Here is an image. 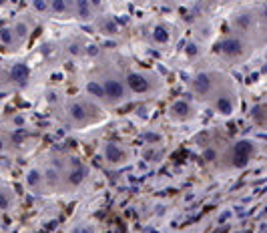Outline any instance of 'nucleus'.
Instances as JSON below:
<instances>
[{
	"label": "nucleus",
	"mask_w": 267,
	"mask_h": 233,
	"mask_svg": "<svg viewBox=\"0 0 267 233\" xmlns=\"http://www.w3.org/2000/svg\"><path fill=\"white\" fill-rule=\"evenodd\" d=\"M261 42H265V36H251V34H241V32H227L223 34L217 44H215V52L231 64H239L243 60H247L257 46H261Z\"/></svg>",
	"instance_id": "nucleus-1"
},
{
	"label": "nucleus",
	"mask_w": 267,
	"mask_h": 233,
	"mask_svg": "<svg viewBox=\"0 0 267 233\" xmlns=\"http://www.w3.org/2000/svg\"><path fill=\"white\" fill-rule=\"evenodd\" d=\"M62 117H64V123L70 129H84V127H92V125L100 123L106 114H104L102 106L92 102L90 98L74 96V98H68L64 102Z\"/></svg>",
	"instance_id": "nucleus-2"
},
{
	"label": "nucleus",
	"mask_w": 267,
	"mask_h": 233,
	"mask_svg": "<svg viewBox=\"0 0 267 233\" xmlns=\"http://www.w3.org/2000/svg\"><path fill=\"white\" fill-rule=\"evenodd\" d=\"M217 114L221 117H231L237 112L239 108V92H237V84L235 80L225 74L223 70H217V78H215V86L207 98V102Z\"/></svg>",
	"instance_id": "nucleus-3"
},
{
	"label": "nucleus",
	"mask_w": 267,
	"mask_h": 233,
	"mask_svg": "<svg viewBox=\"0 0 267 233\" xmlns=\"http://www.w3.org/2000/svg\"><path fill=\"white\" fill-rule=\"evenodd\" d=\"M257 155V145L249 139H237L231 145L223 149L221 155H217V163L223 171H239L245 169Z\"/></svg>",
	"instance_id": "nucleus-4"
},
{
	"label": "nucleus",
	"mask_w": 267,
	"mask_h": 233,
	"mask_svg": "<svg viewBox=\"0 0 267 233\" xmlns=\"http://www.w3.org/2000/svg\"><path fill=\"white\" fill-rule=\"evenodd\" d=\"M86 177H88V167L78 157L62 155L56 193H72V191H76L86 181Z\"/></svg>",
	"instance_id": "nucleus-5"
},
{
	"label": "nucleus",
	"mask_w": 267,
	"mask_h": 233,
	"mask_svg": "<svg viewBox=\"0 0 267 233\" xmlns=\"http://www.w3.org/2000/svg\"><path fill=\"white\" fill-rule=\"evenodd\" d=\"M122 78H124L128 94H135V96H141V98L157 94L163 86L161 78L155 72H149V70H143V68H128V70H124Z\"/></svg>",
	"instance_id": "nucleus-6"
},
{
	"label": "nucleus",
	"mask_w": 267,
	"mask_h": 233,
	"mask_svg": "<svg viewBox=\"0 0 267 233\" xmlns=\"http://www.w3.org/2000/svg\"><path fill=\"white\" fill-rule=\"evenodd\" d=\"M96 78L106 94L108 106H116V104H122L124 100H128L130 94L126 90V84H124V78L120 72H116L114 68H102Z\"/></svg>",
	"instance_id": "nucleus-7"
},
{
	"label": "nucleus",
	"mask_w": 267,
	"mask_h": 233,
	"mask_svg": "<svg viewBox=\"0 0 267 233\" xmlns=\"http://www.w3.org/2000/svg\"><path fill=\"white\" fill-rule=\"evenodd\" d=\"M261 12H265V8L257 10V8H243L239 12L233 14L231 18V26L235 32L241 34H251V36H263L261 34V26H265V18L261 16Z\"/></svg>",
	"instance_id": "nucleus-8"
},
{
	"label": "nucleus",
	"mask_w": 267,
	"mask_h": 233,
	"mask_svg": "<svg viewBox=\"0 0 267 233\" xmlns=\"http://www.w3.org/2000/svg\"><path fill=\"white\" fill-rule=\"evenodd\" d=\"M215 78H217V70H209V68H203V70H197L191 80H189V90L191 94L199 100V102H207L213 86H215Z\"/></svg>",
	"instance_id": "nucleus-9"
},
{
	"label": "nucleus",
	"mask_w": 267,
	"mask_h": 233,
	"mask_svg": "<svg viewBox=\"0 0 267 233\" xmlns=\"http://www.w3.org/2000/svg\"><path fill=\"white\" fill-rule=\"evenodd\" d=\"M100 157L106 165L110 167H120V165H126L128 159H130V151L120 145V143H114V141H108V143H102L100 145Z\"/></svg>",
	"instance_id": "nucleus-10"
},
{
	"label": "nucleus",
	"mask_w": 267,
	"mask_h": 233,
	"mask_svg": "<svg viewBox=\"0 0 267 233\" xmlns=\"http://www.w3.org/2000/svg\"><path fill=\"white\" fill-rule=\"evenodd\" d=\"M167 114H169V119H171L173 123H189V121L195 119L197 112H195V106H193L191 100H187V98H177V100L171 102Z\"/></svg>",
	"instance_id": "nucleus-11"
},
{
	"label": "nucleus",
	"mask_w": 267,
	"mask_h": 233,
	"mask_svg": "<svg viewBox=\"0 0 267 233\" xmlns=\"http://www.w3.org/2000/svg\"><path fill=\"white\" fill-rule=\"evenodd\" d=\"M98 14V4L94 2H72V18L76 20H94Z\"/></svg>",
	"instance_id": "nucleus-12"
},
{
	"label": "nucleus",
	"mask_w": 267,
	"mask_h": 233,
	"mask_svg": "<svg viewBox=\"0 0 267 233\" xmlns=\"http://www.w3.org/2000/svg\"><path fill=\"white\" fill-rule=\"evenodd\" d=\"M8 72H10V78H12L14 88L26 86V82H28V78H30V68H28V64H24V62H14V64L8 66Z\"/></svg>",
	"instance_id": "nucleus-13"
},
{
	"label": "nucleus",
	"mask_w": 267,
	"mask_h": 233,
	"mask_svg": "<svg viewBox=\"0 0 267 233\" xmlns=\"http://www.w3.org/2000/svg\"><path fill=\"white\" fill-rule=\"evenodd\" d=\"M84 90H86V98H90L92 102H96V104H100V106H102V104L108 106V104H106V94H104V90H102V86H100V82H98L96 76H92V78L86 80Z\"/></svg>",
	"instance_id": "nucleus-14"
},
{
	"label": "nucleus",
	"mask_w": 267,
	"mask_h": 233,
	"mask_svg": "<svg viewBox=\"0 0 267 233\" xmlns=\"http://www.w3.org/2000/svg\"><path fill=\"white\" fill-rule=\"evenodd\" d=\"M10 28H12V32H14V36H16V40H18V44L20 46H24V42L28 40V36H30V32H32V22L28 20V18H16L12 24H10Z\"/></svg>",
	"instance_id": "nucleus-15"
},
{
	"label": "nucleus",
	"mask_w": 267,
	"mask_h": 233,
	"mask_svg": "<svg viewBox=\"0 0 267 233\" xmlns=\"http://www.w3.org/2000/svg\"><path fill=\"white\" fill-rule=\"evenodd\" d=\"M26 187L32 191V193H46V189H44V179H42V171L38 169V167H34V169H30L28 173H26Z\"/></svg>",
	"instance_id": "nucleus-16"
},
{
	"label": "nucleus",
	"mask_w": 267,
	"mask_h": 233,
	"mask_svg": "<svg viewBox=\"0 0 267 233\" xmlns=\"http://www.w3.org/2000/svg\"><path fill=\"white\" fill-rule=\"evenodd\" d=\"M151 38H153V42L155 44H161V46H165V44H169L171 42V38H173V34H171V28L167 26V24H155L153 26V30H151Z\"/></svg>",
	"instance_id": "nucleus-17"
},
{
	"label": "nucleus",
	"mask_w": 267,
	"mask_h": 233,
	"mask_svg": "<svg viewBox=\"0 0 267 233\" xmlns=\"http://www.w3.org/2000/svg\"><path fill=\"white\" fill-rule=\"evenodd\" d=\"M48 16H56V18H66L72 16V2H48Z\"/></svg>",
	"instance_id": "nucleus-18"
},
{
	"label": "nucleus",
	"mask_w": 267,
	"mask_h": 233,
	"mask_svg": "<svg viewBox=\"0 0 267 233\" xmlns=\"http://www.w3.org/2000/svg\"><path fill=\"white\" fill-rule=\"evenodd\" d=\"M0 44H2L4 48H8L10 52H14V50H18V48H20V44H18V40H16V36H14V32H12V28H10V24L0 28Z\"/></svg>",
	"instance_id": "nucleus-19"
},
{
	"label": "nucleus",
	"mask_w": 267,
	"mask_h": 233,
	"mask_svg": "<svg viewBox=\"0 0 267 233\" xmlns=\"http://www.w3.org/2000/svg\"><path fill=\"white\" fill-rule=\"evenodd\" d=\"M96 28H98L104 36H114V34H118V24L114 22V18H108V16H98Z\"/></svg>",
	"instance_id": "nucleus-20"
},
{
	"label": "nucleus",
	"mask_w": 267,
	"mask_h": 233,
	"mask_svg": "<svg viewBox=\"0 0 267 233\" xmlns=\"http://www.w3.org/2000/svg\"><path fill=\"white\" fill-rule=\"evenodd\" d=\"M249 119H251V123H253L257 129H265V102L253 104V108H251V112H249Z\"/></svg>",
	"instance_id": "nucleus-21"
},
{
	"label": "nucleus",
	"mask_w": 267,
	"mask_h": 233,
	"mask_svg": "<svg viewBox=\"0 0 267 233\" xmlns=\"http://www.w3.org/2000/svg\"><path fill=\"white\" fill-rule=\"evenodd\" d=\"M14 203H16L14 191L10 187H6V185H0V209L2 211H8V209L14 207Z\"/></svg>",
	"instance_id": "nucleus-22"
},
{
	"label": "nucleus",
	"mask_w": 267,
	"mask_h": 233,
	"mask_svg": "<svg viewBox=\"0 0 267 233\" xmlns=\"http://www.w3.org/2000/svg\"><path fill=\"white\" fill-rule=\"evenodd\" d=\"M12 88H14V84H12V78H10L8 66H2V64H0V92L12 90Z\"/></svg>",
	"instance_id": "nucleus-23"
},
{
	"label": "nucleus",
	"mask_w": 267,
	"mask_h": 233,
	"mask_svg": "<svg viewBox=\"0 0 267 233\" xmlns=\"http://www.w3.org/2000/svg\"><path fill=\"white\" fill-rule=\"evenodd\" d=\"M30 8L36 12V14H42V16H48V2H32Z\"/></svg>",
	"instance_id": "nucleus-24"
},
{
	"label": "nucleus",
	"mask_w": 267,
	"mask_h": 233,
	"mask_svg": "<svg viewBox=\"0 0 267 233\" xmlns=\"http://www.w3.org/2000/svg\"><path fill=\"white\" fill-rule=\"evenodd\" d=\"M6 151H8V141H6V137L0 133V155L6 153Z\"/></svg>",
	"instance_id": "nucleus-25"
}]
</instances>
